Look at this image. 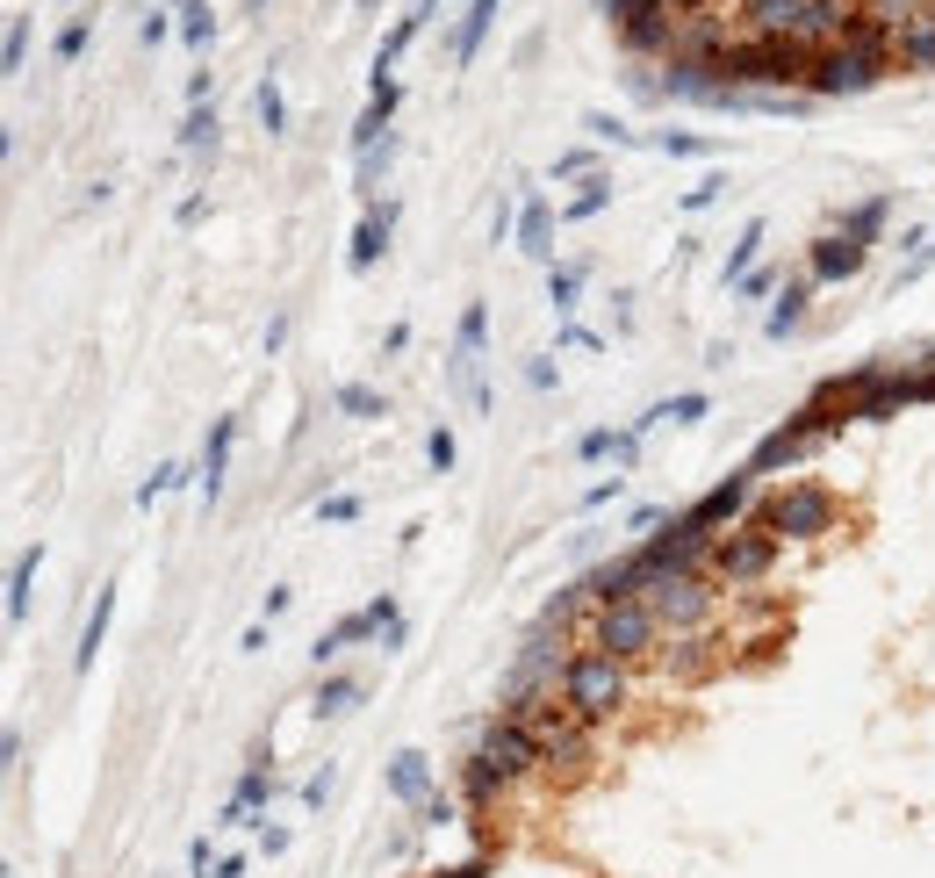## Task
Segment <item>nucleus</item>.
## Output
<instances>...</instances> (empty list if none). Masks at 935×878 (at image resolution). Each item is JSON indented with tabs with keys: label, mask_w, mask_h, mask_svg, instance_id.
Listing matches in <instances>:
<instances>
[{
	"label": "nucleus",
	"mask_w": 935,
	"mask_h": 878,
	"mask_svg": "<svg viewBox=\"0 0 935 878\" xmlns=\"http://www.w3.org/2000/svg\"><path fill=\"white\" fill-rule=\"evenodd\" d=\"M827 497L820 490H785L777 505H763V533H820L827 526Z\"/></svg>",
	"instance_id": "7ed1b4c3"
},
{
	"label": "nucleus",
	"mask_w": 935,
	"mask_h": 878,
	"mask_svg": "<svg viewBox=\"0 0 935 878\" xmlns=\"http://www.w3.org/2000/svg\"><path fill=\"white\" fill-rule=\"evenodd\" d=\"M497 8H504V0H468V14H461V37H454V58H461V66L475 58V43L489 37V22H497Z\"/></svg>",
	"instance_id": "423d86ee"
},
{
	"label": "nucleus",
	"mask_w": 935,
	"mask_h": 878,
	"mask_svg": "<svg viewBox=\"0 0 935 878\" xmlns=\"http://www.w3.org/2000/svg\"><path fill=\"white\" fill-rule=\"evenodd\" d=\"M180 29H188V43H209V37H217V14H209V0H188V22H180Z\"/></svg>",
	"instance_id": "6e6552de"
},
{
	"label": "nucleus",
	"mask_w": 935,
	"mask_h": 878,
	"mask_svg": "<svg viewBox=\"0 0 935 878\" xmlns=\"http://www.w3.org/2000/svg\"><path fill=\"white\" fill-rule=\"evenodd\" d=\"M80 43H87V14H80V22H66V37H58V58H80Z\"/></svg>",
	"instance_id": "f8f14e48"
},
{
	"label": "nucleus",
	"mask_w": 935,
	"mask_h": 878,
	"mask_svg": "<svg viewBox=\"0 0 935 878\" xmlns=\"http://www.w3.org/2000/svg\"><path fill=\"white\" fill-rule=\"evenodd\" d=\"M763 562H770V540H727V548H719V569H727V577H756Z\"/></svg>",
	"instance_id": "0eeeda50"
},
{
	"label": "nucleus",
	"mask_w": 935,
	"mask_h": 878,
	"mask_svg": "<svg viewBox=\"0 0 935 878\" xmlns=\"http://www.w3.org/2000/svg\"><path fill=\"white\" fill-rule=\"evenodd\" d=\"M878 66H885V58L871 51V43H856V51H827L814 66V87H820V94H864V87L878 80Z\"/></svg>",
	"instance_id": "f03ea898"
},
{
	"label": "nucleus",
	"mask_w": 935,
	"mask_h": 878,
	"mask_svg": "<svg viewBox=\"0 0 935 878\" xmlns=\"http://www.w3.org/2000/svg\"><path fill=\"white\" fill-rule=\"evenodd\" d=\"M259 116H267V130H281V87H259Z\"/></svg>",
	"instance_id": "9d476101"
},
{
	"label": "nucleus",
	"mask_w": 935,
	"mask_h": 878,
	"mask_svg": "<svg viewBox=\"0 0 935 878\" xmlns=\"http://www.w3.org/2000/svg\"><path fill=\"white\" fill-rule=\"evenodd\" d=\"M899 58H907V66H935V29H907Z\"/></svg>",
	"instance_id": "1a4fd4ad"
},
{
	"label": "nucleus",
	"mask_w": 935,
	"mask_h": 878,
	"mask_svg": "<svg viewBox=\"0 0 935 878\" xmlns=\"http://www.w3.org/2000/svg\"><path fill=\"white\" fill-rule=\"evenodd\" d=\"M748 22H756V37H799L806 0H748Z\"/></svg>",
	"instance_id": "20e7f679"
},
{
	"label": "nucleus",
	"mask_w": 935,
	"mask_h": 878,
	"mask_svg": "<svg viewBox=\"0 0 935 878\" xmlns=\"http://www.w3.org/2000/svg\"><path fill=\"white\" fill-rule=\"evenodd\" d=\"M526 246H533V252H547V217H540V209L526 217Z\"/></svg>",
	"instance_id": "ddd939ff"
},
{
	"label": "nucleus",
	"mask_w": 935,
	"mask_h": 878,
	"mask_svg": "<svg viewBox=\"0 0 935 878\" xmlns=\"http://www.w3.org/2000/svg\"><path fill=\"white\" fill-rule=\"evenodd\" d=\"M22 43H29V14H14L8 22V66H22Z\"/></svg>",
	"instance_id": "9b49d317"
},
{
	"label": "nucleus",
	"mask_w": 935,
	"mask_h": 878,
	"mask_svg": "<svg viewBox=\"0 0 935 878\" xmlns=\"http://www.w3.org/2000/svg\"><path fill=\"white\" fill-rule=\"evenodd\" d=\"M719 72L727 80H770V87H792V80H814V58H806L799 37H756L742 43V51L719 58Z\"/></svg>",
	"instance_id": "f257e3e1"
},
{
	"label": "nucleus",
	"mask_w": 935,
	"mask_h": 878,
	"mask_svg": "<svg viewBox=\"0 0 935 878\" xmlns=\"http://www.w3.org/2000/svg\"><path fill=\"white\" fill-rule=\"evenodd\" d=\"M425 14H439V0H418V8H410V14H396L389 43H381V51H375V80H381V72L396 66V51H404V43H410V37H418V29H425Z\"/></svg>",
	"instance_id": "39448f33"
}]
</instances>
